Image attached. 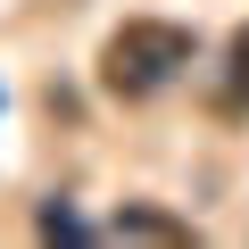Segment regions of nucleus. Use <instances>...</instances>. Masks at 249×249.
<instances>
[{"mask_svg":"<svg viewBox=\"0 0 249 249\" xmlns=\"http://www.w3.org/2000/svg\"><path fill=\"white\" fill-rule=\"evenodd\" d=\"M216 108H224V116H249V25L224 42V67H216Z\"/></svg>","mask_w":249,"mask_h":249,"instance_id":"3","label":"nucleus"},{"mask_svg":"<svg viewBox=\"0 0 249 249\" xmlns=\"http://www.w3.org/2000/svg\"><path fill=\"white\" fill-rule=\"evenodd\" d=\"M42 232H50V241H83V216H75V208H42Z\"/></svg>","mask_w":249,"mask_h":249,"instance_id":"4","label":"nucleus"},{"mask_svg":"<svg viewBox=\"0 0 249 249\" xmlns=\"http://www.w3.org/2000/svg\"><path fill=\"white\" fill-rule=\"evenodd\" d=\"M199 67V34L175 25V17H124L100 50V83L116 100H158L166 83H183Z\"/></svg>","mask_w":249,"mask_h":249,"instance_id":"1","label":"nucleus"},{"mask_svg":"<svg viewBox=\"0 0 249 249\" xmlns=\"http://www.w3.org/2000/svg\"><path fill=\"white\" fill-rule=\"evenodd\" d=\"M116 241H158V249H191V224L183 216H166V208H116V224H108Z\"/></svg>","mask_w":249,"mask_h":249,"instance_id":"2","label":"nucleus"}]
</instances>
